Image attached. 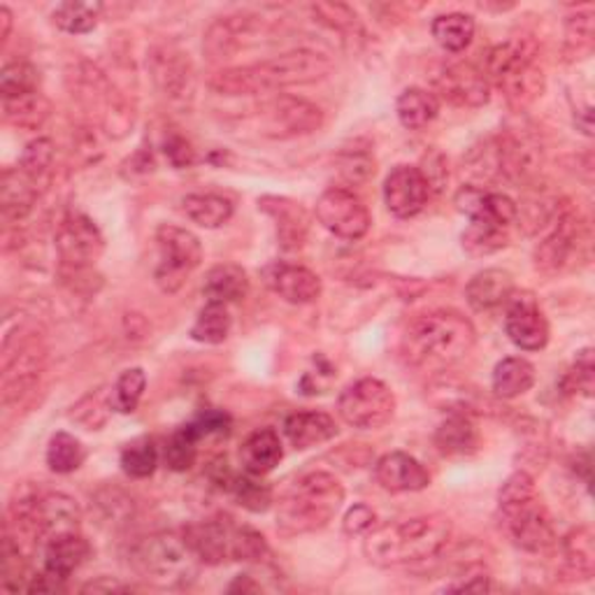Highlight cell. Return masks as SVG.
Masks as SVG:
<instances>
[{
	"instance_id": "cell-29",
	"label": "cell",
	"mask_w": 595,
	"mask_h": 595,
	"mask_svg": "<svg viewBox=\"0 0 595 595\" xmlns=\"http://www.w3.org/2000/svg\"><path fill=\"white\" fill-rule=\"evenodd\" d=\"M203 294L207 302H222V305L240 302L249 294V277L235 264L214 266L205 277Z\"/></svg>"
},
{
	"instance_id": "cell-45",
	"label": "cell",
	"mask_w": 595,
	"mask_h": 595,
	"mask_svg": "<svg viewBox=\"0 0 595 595\" xmlns=\"http://www.w3.org/2000/svg\"><path fill=\"white\" fill-rule=\"evenodd\" d=\"M198 438L192 433V428L182 425L171 435L163 447V461L173 472H186L198 459Z\"/></svg>"
},
{
	"instance_id": "cell-24",
	"label": "cell",
	"mask_w": 595,
	"mask_h": 595,
	"mask_svg": "<svg viewBox=\"0 0 595 595\" xmlns=\"http://www.w3.org/2000/svg\"><path fill=\"white\" fill-rule=\"evenodd\" d=\"M512 296H514V277L500 268H486L478 273L465 287L468 305L474 312H493V309L507 305Z\"/></svg>"
},
{
	"instance_id": "cell-19",
	"label": "cell",
	"mask_w": 595,
	"mask_h": 595,
	"mask_svg": "<svg viewBox=\"0 0 595 595\" xmlns=\"http://www.w3.org/2000/svg\"><path fill=\"white\" fill-rule=\"evenodd\" d=\"M428 198H431V186L414 165H396L384 182L387 209L398 219L417 217L428 205Z\"/></svg>"
},
{
	"instance_id": "cell-12",
	"label": "cell",
	"mask_w": 595,
	"mask_h": 595,
	"mask_svg": "<svg viewBox=\"0 0 595 595\" xmlns=\"http://www.w3.org/2000/svg\"><path fill=\"white\" fill-rule=\"evenodd\" d=\"M338 414L359 431H377L396 414V396L382 379L363 377L349 384L338 398Z\"/></svg>"
},
{
	"instance_id": "cell-8",
	"label": "cell",
	"mask_w": 595,
	"mask_h": 595,
	"mask_svg": "<svg viewBox=\"0 0 595 595\" xmlns=\"http://www.w3.org/2000/svg\"><path fill=\"white\" fill-rule=\"evenodd\" d=\"M182 533L203 565H222L226 561L264 563L270 554L264 535L249 526H240L230 516L192 523Z\"/></svg>"
},
{
	"instance_id": "cell-49",
	"label": "cell",
	"mask_w": 595,
	"mask_h": 595,
	"mask_svg": "<svg viewBox=\"0 0 595 595\" xmlns=\"http://www.w3.org/2000/svg\"><path fill=\"white\" fill-rule=\"evenodd\" d=\"M563 384L567 391L582 393L586 398L593 396V384H595V366H593V349H582L575 359L573 370H570L563 379Z\"/></svg>"
},
{
	"instance_id": "cell-53",
	"label": "cell",
	"mask_w": 595,
	"mask_h": 595,
	"mask_svg": "<svg viewBox=\"0 0 595 595\" xmlns=\"http://www.w3.org/2000/svg\"><path fill=\"white\" fill-rule=\"evenodd\" d=\"M163 152L168 156V161L175 168H188V165L196 163V152L192 147V142L184 140L182 135H171L163 142Z\"/></svg>"
},
{
	"instance_id": "cell-23",
	"label": "cell",
	"mask_w": 595,
	"mask_h": 595,
	"mask_svg": "<svg viewBox=\"0 0 595 595\" xmlns=\"http://www.w3.org/2000/svg\"><path fill=\"white\" fill-rule=\"evenodd\" d=\"M375 478L382 489L391 493H414L431 486V472L404 451H391V454L379 459L375 465Z\"/></svg>"
},
{
	"instance_id": "cell-47",
	"label": "cell",
	"mask_w": 595,
	"mask_h": 595,
	"mask_svg": "<svg viewBox=\"0 0 595 595\" xmlns=\"http://www.w3.org/2000/svg\"><path fill=\"white\" fill-rule=\"evenodd\" d=\"M593 12H577L565 21V47L573 59H586L593 50Z\"/></svg>"
},
{
	"instance_id": "cell-4",
	"label": "cell",
	"mask_w": 595,
	"mask_h": 595,
	"mask_svg": "<svg viewBox=\"0 0 595 595\" xmlns=\"http://www.w3.org/2000/svg\"><path fill=\"white\" fill-rule=\"evenodd\" d=\"M345 503V489L330 472H305L277 503V531L298 537L326 529Z\"/></svg>"
},
{
	"instance_id": "cell-36",
	"label": "cell",
	"mask_w": 595,
	"mask_h": 595,
	"mask_svg": "<svg viewBox=\"0 0 595 595\" xmlns=\"http://www.w3.org/2000/svg\"><path fill=\"white\" fill-rule=\"evenodd\" d=\"M188 219L203 228H222L233 217V203L219 194H192L182 201Z\"/></svg>"
},
{
	"instance_id": "cell-54",
	"label": "cell",
	"mask_w": 595,
	"mask_h": 595,
	"mask_svg": "<svg viewBox=\"0 0 595 595\" xmlns=\"http://www.w3.org/2000/svg\"><path fill=\"white\" fill-rule=\"evenodd\" d=\"M375 521L377 514L368 505H353L342 521V529L347 535H366L375 529Z\"/></svg>"
},
{
	"instance_id": "cell-7",
	"label": "cell",
	"mask_w": 595,
	"mask_h": 595,
	"mask_svg": "<svg viewBox=\"0 0 595 595\" xmlns=\"http://www.w3.org/2000/svg\"><path fill=\"white\" fill-rule=\"evenodd\" d=\"M489 84L493 82L514 107H526L544 91L540 47L531 38H514L495 44L486 59Z\"/></svg>"
},
{
	"instance_id": "cell-22",
	"label": "cell",
	"mask_w": 595,
	"mask_h": 595,
	"mask_svg": "<svg viewBox=\"0 0 595 595\" xmlns=\"http://www.w3.org/2000/svg\"><path fill=\"white\" fill-rule=\"evenodd\" d=\"M89 556L91 546L78 531L52 535L47 537L42 550V573L65 582L78 573Z\"/></svg>"
},
{
	"instance_id": "cell-28",
	"label": "cell",
	"mask_w": 595,
	"mask_h": 595,
	"mask_svg": "<svg viewBox=\"0 0 595 595\" xmlns=\"http://www.w3.org/2000/svg\"><path fill=\"white\" fill-rule=\"evenodd\" d=\"M281 456H284L281 440L273 428H258V431H254L240 447L243 468L252 474H258V478L273 472L279 465Z\"/></svg>"
},
{
	"instance_id": "cell-41",
	"label": "cell",
	"mask_w": 595,
	"mask_h": 595,
	"mask_svg": "<svg viewBox=\"0 0 595 595\" xmlns=\"http://www.w3.org/2000/svg\"><path fill=\"white\" fill-rule=\"evenodd\" d=\"M463 249L472 256H489L500 249H505L510 243V230L500 228L486 222L470 219L465 233H463Z\"/></svg>"
},
{
	"instance_id": "cell-50",
	"label": "cell",
	"mask_w": 595,
	"mask_h": 595,
	"mask_svg": "<svg viewBox=\"0 0 595 595\" xmlns=\"http://www.w3.org/2000/svg\"><path fill=\"white\" fill-rule=\"evenodd\" d=\"M315 14L321 17L324 23H328L330 29H336L345 35H356L361 33V21L359 17H356V12L347 6H340V3H317L312 6Z\"/></svg>"
},
{
	"instance_id": "cell-30",
	"label": "cell",
	"mask_w": 595,
	"mask_h": 595,
	"mask_svg": "<svg viewBox=\"0 0 595 595\" xmlns=\"http://www.w3.org/2000/svg\"><path fill=\"white\" fill-rule=\"evenodd\" d=\"M258 205L275 217L277 235L284 249L302 247L307 235V219L300 205H296L289 198H273V196L258 201Z\"/></svg>"
},
{
	"instance_id": "cell-57",
	"label": "cell",
	"mask_w": 595,
	"mask_h": 595,
	"mask_svg": "<svg viewBox=\"0 0 595 595\" xmlns=\"http://www.w3.org/2000/svg\"><path fill=\"white\" fill-rule=\"evenodd\" d=\"M258 588H260V586L252 584V575H240V577H237V579L228 586L230 593H235V591H258Z\"/></svg>"
},
{
	"instance_id": "cell-5",
	"label": "cell",
	"mask_w": 595,
	"mask_h": 595,
	"mask_svg": "<svg viewBox=\"0 0 595 595\" xmlns=\"http://www.w3.org/2000/svg\"><path fill=\"white\" fill-rule=\"evenodd\" d=\"M500 526L523 552L540 554L556 544V531L550 510L537 495L535 480L529 472H514L497 493Z\"/></svg>"
},
{
	"instance_id": "cell-37",
	"label": "cell",
	"mask_w": 595,
	"mask_h": 595,
	"mask_svg": "<svg viewBox=\"0 0 595 595\" xmlns=\"http://www.w3.org/2000/svg\"><path fill=\"white\" fill-rule=\"evenodd\" d=\"M233 328V317L228 312V305L222 302H207L196 324L192 326V340L201 345H222L228 340Z\"/></svg>"
},
{
	"instance_id": "cell-25",
	"label": "cell",
	"mask_w": 595,
	"mask_h": 595,
	"mask_svg": "<svg viewBox=\"0 0 595 595\" xmlns=\"http://www.w3.org/2000/svg\"><path fill=\"white\" fill-rule=\"evenodd\" d=\"M284 435L296 449H312L338 435V423L326 412H294L284 419Z\"/></svg>"
},
{
	"instance_id": "cell-44",
	"label": "cell",
	"mask_w": 595,
	"mask_h": 595,
	"mask_svg": "<svg viewBox=\"0 0 595 595\" xmlns=\"http://www.w3.org/2000/svg\"><path fill=\"white\" fill-rule=\"evenodd\" d=\"M112 389L110 387H101L96 391L86 393L75 408L70 412V419L82 423L86 431H99L101 425H105L107 414L112 412Z\"/></svg>"
},
{
	"instance_id": "cell-46",
	"label": "cell",
	"mask_w": 595,
	"mask_h": 595,
	"mask_svg": "<svg viewBox=\"0 0 595 595\" xmlns=\"http://www.w3.org/2000/svg\"><path fill=\"white\" fill-rule=\"evenodd\" d=\"M40 86V75L38 70L27 63V61H14L3 68V75H0V93L3 99H17L23 93H33Z\"/></svg>"
},
{
	"instance_id": "cell-21",
	"label": "cell",
	"mask_w": 595,
	"mask_h": 595,
	"mask_svg": "<svg viewBox=\"0 0 595 595\" xmlns=\"http://www.w3.org/2000/svg\"><path fill=\"white\" fill-rule=\"evenodd\" d=\"M435 89L440 96L459 107H482L491 101V84L478 68L456 63L442 68L435 78Z\"/></svg>"
},
{
	"instance_id": "cell-51",
	"label": "cell",
	"mask_w": 595,
	"mask_h": 595,
	"mask_svg": "<svg viewBox=\"0 0 595 595\" xmlns=\"http://www.w3.org/2000/svg\"><path fill=\"white\" fill-rule=\"evenodd\" d=\"M186 425L192 428V433L198 440L209 438V435H228L230 417L226 412H222V410H205L194 421H188Z\"/></svg>"
},
{
	"instance_id": "cell-2",
	"label": "cell",
	"mask_w": 595,
	"mask_h": 595,
	"mask_svg": "<svg viewBox=\"0 0 595 595\" xmlns=\"http://www.w3.org/2000/svg\"><path fill=\"white\" fill-rule=\"evenodd\" d=\"M454 535L444 514L402 519L366 533L363 552L372 565L398 567L435 558Z\"/></svg>"
},
{
	"instance_id": "cell-1",
	"label": "cell",
	"mask_w": 595,
	"mask_h": 595,
	"mask_svg": "<svg viewBox=\"0 0 595 595\" xmlns=\"http://www.w3.org/2000/svg\"><path fill=\"white\" fill-rule=\"evenodd\" d=\"M332 73V59L317 50H294L252 65L226 68L209 86L222 96H256L289 86L315 84Z\"/></svg>"
},
{
	"instance_id": "cell-9",
	"label": "cell",
	"mask_w": 595,
	"mask_h": 595,
	"mask_svg": "<svg viewBox=\"0 0 595 595\" xmlns=\"http://www.w3.org/2000/svg\"><path fill=\"white\" fill-rule=\"evenodd\" d=\"M47 368V347L35 330L17 328L3 340V368H0V396L3 404L23 400L35 391Z\"/></svg>"
},
{
	"instance_id": "cell-35",
	"label": "cell",
	"mask_w": 595,
	"mask_h": 595,
	"mask_svg": "<svg viewBox=\"0 0 595 595\" xmlns=\"http://www.w3.org/2000/svg\"><path fill=\"white\" fill-rule=\"evenodd\" d=\"M474 19L463 12H451V14H440L431 23V33L435 42L449 54H461L465 52L472 38H474Z\"/></svg>"
},
{
	"instance_id": "cell-42",
	"label": "cell",
	"mask_w": 595,
	"mask_h": 595,
	"mask_svg": "<svg viewBox=\"0 0 595 595\" xmlns=\"http://www.w3.org/2000/svg\"><path fill=\"white\" fill-rule=\"evenodd\" d=\"M158 468V447L152 438H135L122 451V470L133 480H147Z\"/></svg>"
},
{
	"instance_id": "cell-10",
	"label": "cell",
	"mask_w": 595,
	"mask_h": 595,
	"mask_svg": "<svg viewBox=\"0 0 595 595\" xmlns=\"http://www.w3.org/2000/svg\"><path fill=\"white\" fill-rule=\"evenodd\" d=\"M550 226V233L535 247V268L556 275L575 264L588 245V226L579 209L570 205H558Z\"/></svg>"
},
{
	"instance_id": "cell-17",
	"label": "cell",
	"mask_w": 595,
	"mask_h": 595,
	"mask_svg": "<svg viewBox=\"0 0 595 595\" xmlns=\"http://www.w3.org/2000/svg\"><path fill=\"white\" fill-rule=\"evenodd\" d=\"M260 277H264V284L273 294L291 305H312L324 291L321 277L317 273L305 266L287 264V260H273L260 270Z\"/></svg>"
},
{
	"instance_id": "cell-16",
	"label": "cell",
	"mask_w": 595,
	"mask_h": 595,
	"mask_svg": "<svg viewBox=\"0 0 595 595\" xmlns=\"http://www.w3.org/2000/svg\"><path fill=\"white\" fill-rule=\"evenodd\" d=\"M54 245L65 270H89L103 256L105 237L86 214L70 212L57 228Z\"/></svg>"
},
{
	"instance_id": "cell-27",
	"label": "cell",
	"mask_w": 595,
	"mask_h": 595,
	"mask_svg": "<svg viewBox=\"0 0 595 595\" xmlns=\"http://www.w3.org/2000/svg\"><path fill=\"white\" fill-rule=\"evenodd\" d=\"M563 573L573 582H588L595 575V544L593 531L582 526L563 537L561 542Z\"/></svg>"
},
{
	"instance_id": "cell-33",
	"label": "cell",
	"mask_w": 595,
	"mask_h": 595,
	"mask_svg": "<svg viewBox=\"0 0 595 595\" xmlns=\"http://www.w3.org/2000/svg\"><path fill=\"white\" fill-rule=\"evenodd\" d=\"M396 112H398V119L404 129L421 131L438 119L440 101L433 91L412 86V89H404L398 96Z\"/></svg>"
},
{
	"instance_id": "cell-52",
	"label": "cell",
	"mask_w": 595,
	"mask_h": 595,
	"mask_svg": "<svg viewBox=\"0 0 595 595\" xmlns=\"http://www.w3.org/2000/svg\"><path fill=\"white\" fill-rule=\"evenodd\" d=\"M340 173L347 177V182H366L370 175H375V161L366 152H345L340 156Z\"/></svg>"
},
{
	"instance_id": "cell-14",
	"label": "cell",
	"mask_w": 595,
	"mask_h": 595,
	"mask_svg": "<svg viewBox=\"0 0 595 595\" xmlns=\"http://www.w3.org/2000/svg\"><path fill=\"white\" fill-rule=\"evenodd\" d=\"M258 133L273 140H291L321 129L324 112L305 99L279 96L256 110Z\"/></svg>"
},
{
	"instance_id": "cell-3",
	"label": "cell",
	"mask_w": 595,
	"mask_h": 595,
	"mask_svg": "<svg viewBox=\"0 0 595 595\" xmlns=\"http://www.w3.org/2000/svg\"><path fill=\"white\" fill-rule=\"evenodd\" d=\"M478 342L472 321L454 309H435L417 317L402 336V359L412 368L440 370L459 363Z\"/></svg>"
},
{
	"instance_id": "cell-48",
	"label": "cell",
	"mask_w": 595,
	"mask_h": 595,
	"mask_svg": "<svg viewBox=\"0 0 595 595\" xmlns=\"http://www.w3.org/2000/svg\"><path fill=\"white\" fill-rule=\"evenodd\" d=\"M54 161V142L50 137H35L29 142L27 150H23L17 168L27 173L33 179H40Z\"/></svg>"
},
{
	"instance_id": "cell-18",
	"label": "cell",
	"mask_w": 595,
	"mask_h": 595,
	"mask_svg": "<svg viewBox=\"0 0 595 595\" xmlns=\"http://www.w3.org/2000/svg\"><path fill=\"white\" fill-rule=\"evenodd\" d=\"M505 330L507 338L523 351H540L550 342V324L531 294H514L507 300Z\"/></svg>"
},
{
	"instance_id": "cell-43",
	"label": "cell",
	"mask_w": 595,
	"mask_h": 595,
	"mask_svg": "<svg viewBox=\"0 0 595 595\" xmlns=\"http://www.w3.org/2000/svg\"><path fill=\"white\" fill-rule=\"evenodd\" d=\"M147 375L142 368H129L119 375L116 384L112 387V408L119 414H131L137 410V404L145 396Z\"/></svg>"
},
{
	"instance_id": "cell-11",
	"label": "cell",
	"mask_w": 595,
	"mask_h": 595,
	"mask_svg": "<svg viewBox=\"0 0 595 595\" xmlns=\"http://www.w3.org/2000/svg\"><path fill=\"white\" fill-rule=\"evenodd\" d=\"M158 266L156 284L165 294H175L184 287V281L203 264V245L198 235L182 226L163 224L156 230Z\"/></svg>"
},
{
	"instance_id": "cell-6",
	"label": "cell",
	"mask_w": 595,
	"mask_h": 595,
	"mask_svg": "<svg viewBox=\"0 0 595 595\" xmlns=\"http://www.w3.org/2000/svg\"><path fill=\"white\" fill-rule=\"evenodd\" d=\"M201 565L184 533H154L131 550V567L156 588H188L196 582Z\"/></svg>"
},
{
	"instance_id": "cell-39",
	"label": "cell",
	"mask_w": 595,
	"mask_h": 595,
	"mask_svg": "<svg viewBox=\"0 0 595 595\" xmlns=\"http://www.w3.org/2000/svg\"><path fill=\"white\" fill-rule=\"evenodd\" d=\"M86 461L84 444L70 433H57L52 435L50 444H47V465L57 474H70L82 468Z\"/></svg>"
},
{
	"instance_id": "cell-56",
	"label": "cell",
	"mask_w": 595,
	"mask_h": 595,
	"mask_svg": "<svg viewBox=\"0 0 595 595\" xmlns=\"http://www.w3.org/2000/svg\"><path fill=\"white\" fill-rule=\"evenodd\" d=\"M10 31H12V12L10 8H0V40L8 42L10 38Z\"/></svg>"
},
{
	"instance_id": "cell-38",
	"label": "cell",
	"mask_w": 595,
	"mask_h": 595,
	"mask_svg": "<svg viewBox=\"0 0 595 595\" xmlns=\"http://www.w3.org/2000/svg\"><path fill=\"white\" fill-rule=\"evenodd\" d=\"M101 12V3H75V0H70V3L57 6V10L52 12V21L63 33L84 35L99 27Z\"/></svg>"
},
{
	"instance_id": "cell-13",
	"label": "cell",
	"mask_w": 595,
	"mask_h": 595,
	"mask_svg": "<svg viewBox=\"0 0 595 595\" xmlns=\"http://www.w3.org/2000/svg\"><path fill=\"white\" fill-rule=\"evenodd\" d=\"M78 99L91 114H96L107 135L124 137L133 129V110L96 68L82 65L78 70Z\"/></svg>"
},
{
	"instance_id": "cell-34",
	"label": "cell",
	"mask_w": 595,
	"mask_h": 595,
	"mask_svg": "<svg viewBox=\"0 0 595 595\" xmlns=\"http://www.w3.org/2000/svg\"><path fill=\"white\" fill-rule=\"evenodd\" d=\"M50 114H52V105L40 91L23 93V96H17V99H3L6 122L17 129L38 131L44 126Z\"/></svg>"
},
{
	"instance_id": "cell-32",
	"label": "cell",
	"mask_w": 595,
	"mask_h": 595,
	"mask_svg": "<svg viewBox=\"0 0 595 595\" xmlns=\"http://www.w3.org/2000/svg\"><path fill=\"white\" fill-rule=\"evenodd\" d=\"M493 393L503 400H514L535 387V366L521 356H507L493 370Z\"/></svg>"
},
{
	"instance_id": "cell-55",
	"label": "cell",
	"mask_w": 595,
	"mask_h": 595,
	"mask_svg": "<svg viewBox=\"0 0 595 595\" xmlns=\"http://www.w3.org/2000/svg\"><path fill=\"white\" fill-rule=\"evenodd\" d=\"M82 591H93V593H96V591H131V586L119 584V582H107V579L103 577L101 582H91V584H86Z\"/></svg>"
},
{
	"instance_id": "cell-31",
	"label": "cell",
	"mask_w": 595,
	"mask_h": 595,
	"mask_svg": "<svg viewBox=\"0 0 595 595\" xmlns=\"http://www.w3.org/2000/svg\"><path fill=\"white\" fill-rule=\"evenodd\" d=\"M480 435L468 414H449L435 431V447L442 456H470L478 451Z\"/></svg>"
},
{
	"instance_id": "cell-15",
	"label": "cell",
	"mask_w": 595,
	"mask_h": 595,
	"mask_svg": "<svg viewBox=\"0 0 595 595\" xmlns=\"http://www.w3.org/2000/svg\"><path fill=\"white\" fill-rule=\"evenodd\" d=\"M319 224L340 240L356 243L370 230V212L359 194L345 186H330L317 201Z\"/></svg>"
},
{
	"instance_id": "cell-40",
	"label": "cell",
	"mask_w": 595,
	"mask_h": 595,
	"mask_svg": "<svg viewBox=\"0 0 595 595\" xmlns=\"http://www.w3.org/2000/svg\"><path fill=\"white\" fill-rule=\"evenodd\" d=\"M228 493L235 497V503L249 512H266L273 505V489L258 478L245 470V474H235Z\"/></svg>"
},
{
	"instance_id": "cell-26",
	"label": "cell",
	"mask_w": 595,
	"mask_h": 595,
	"mask_svg": "<svg viewBox=\"0 0 595 595\" xmlns=\"http://www.w3.org/2000/svg\"><path fill=\"white\" fill-rule=\"evenodd\" d=\"M38 179L29 177L19 168H8L3 173V182H0V209H3V219L21 222L29 217V212L38 203Z\"/></svg>"
},
{
	"instance_id": "cell-20",
	"label": "cell",
	"mask_w": 595,
	"mask_h": 595,
	"mask_svg": "<svg viewBox=\"0 0 595 595\" xmlns=\"http://www.w3.org/2000/svg\"><path fill=\"white\" fill-rule=\"evenodd\" d=\"M147 63H150L152 80L163 96H168L173 101L192 96L194 65L184 52L177 50V47H171V44L156 47V50H152V57Z\"/></svg>"
}]
</instances>
